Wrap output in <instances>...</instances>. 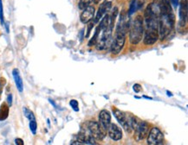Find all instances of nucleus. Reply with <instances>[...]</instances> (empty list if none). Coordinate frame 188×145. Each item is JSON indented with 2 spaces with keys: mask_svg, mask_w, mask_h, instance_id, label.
Returning a JSON list of instances; mask_svg holds the SVG:
<instances>
[{
  "mask_svg": "<svg viewBox=\"0 0 188 145\" xmlns=\"http://www.w3.org/2000/svg\"><path fill=\"white\" fill-rule=\"evenodd\" d=\"M175 24V16L172 13H160L159 22H158V30L159 36L161 40L165 39L169 34L172 32Z\"/></svg>",
  "mask_w": 188,
  "mask_h": 145,
  "instance_id": "obj_1",
  "label": "nucleus"
},
{
  "mask_svg": "<svg viewBox=\"0 0 188 145\" xmlns=\"http://www.w3.org/2000/svg\"><path fill=\"white\" fill-rule=\"evenodd\" d=\"M129 41L133 45L140 43L144 35L143 18L141 16H137L133 24L129 25Z\"/></svg>",
  "mask_w": 188,
  "mask_h": 145,
  "instance_id": "obj_2",
  "label": "nucleus"
},
{
  "mask_svg": "<svg viewBox=\"0 0 188 145\" xmlns=\"http://www.w3.org/2000/svg\"><path fill=\"white\" fill-rule=\"evenodd\" d=\"M113 112L115 115L116 120L119 122V124L123 127V129H125L127 132H131V130L133 129L132 128V124H131V116H128V114L122 112L121 110L114 108L113 109Z\"/></svg>",
  "mask_w": 188,
  "mask_h": 145,
  "instance_id": "obj_3",
  "label": "nucleus"
},
{
  "mask_svg": "<svg viewBox=\"0 0 188 145\" xmlns=\"http://www.w3.org/2000/svg\"><path fill=\"white\" fill-rule=\"evenodd\" d=\"M87 128H88L87 130L89 131L91 137H93L95 139L102 140L105 137V132H104L105 129H103L101 125L97 122L90 121L87 124Z\"/></svg>",
  "mask_w": 188,
  "mask_h": 145,
  "instance_id": "obj_4",
  "label": "nucleus"
},
{
  "mask_svg": "<svg viewBox=\"0 0 188 145\" xmlns=\"http://www.w3.org/2000/svg\"><path fill=\"white\" fill-rule=\"evenodd\" d=\"M112 41V28H107L102 30V35L101 38H98L96 42V49L97 50H104L110 47Z\"/></svg>",
  "mask_w": 188,
  "mask_h": 145,
  "instance_id": "obj_5",
  "label": "nucleus"
},
{
  "mask_svg": "<svg viewBox=\"0 0 188 145\" xmlns=\"http://www.w3.org/2000/svg\"><path fill=\"white\" fill-rule=\"evenodd\" d=\"M164 144V134L159 128H153L147 135V144L161 145Z\"/></svg>",
  "mask_w": 188,
  "mask_h": 145,
  "instance_id": "obj_6",
  "label": "nucleus"
},
{
  "mask_svg": "<svg viewBox=\"0 0 188 145\" xmlns=\"http://www.w3.org/2000/svg\"><path fill=\"white\" fill-rule=\"evenodd\" d=\"M134 138L136 141H141L143 139H145L148 135L149 132V125L146 122L143 121H140L138 124L136 125V127L134 128Z\"/></svg>",
  "mask_w": 188,
  "mask_h": 145,
  "instance_id": "obj_7",
  "label": "nucleus"
},
{
  "mask_svg": "<svg viewBox=\"0 0 188 145\" xmlns=\"http://www.w3.org/2000/svg\"><path fill=\"white\" fill-rule=\"evenodd\" d=\"M159 39V30L158 29L147 28L145 31V36L143 38V42L145 45L150 46L154 44Z\"/></svg>",
  "mask_w": 188,
  "mask_h": 145,
  "instance_id": "obj_8",
  "label": "nucleus"
},
{
  "mask_svg": "<svg viewBox=\"0 0 188 145\" xmlns=\"http://www.w3.org/2000/svg\"><path fill=\"white\" fill-rule=\"evenodd\" d=\"M108 136L114 141H119L122 138V131L120 127H118L115 124H110L109 127L107 128Z\"/></svg>",
  "mask_w": 188,
  "mask_h": 145,
  "instance_id": "obj_9",
  "label": "nucleus"
},
{
  "mask_svg": "<svg viewBox=\"0 0 188 145\" xmlns=\"http://www.w3.org/2000/svg\"><path fill=\"white\" fill-rule=\"evenodd\" d=\"M99 122L103 129L107 130L111 124V114L107 110H102L99 114Z\"/></svg>",
  "mask_w": 188,
  "mask_h": 145,
  "instance_id": "obj_10",
  "label": "nucleus"
},
{
  "mask_svg": "<svg viewBox=\"0 0 188 145\" xmlns=\"http://www.w3.org/2000/svg\"><path fill=\"white\" fill-rule=\"evenodd\" d=\"M83 11L81 14L80 16V19H81V22L82 24H89V22L91 21L94 17L95 15V7L94 6H88L87 8H85L84 10H82Z\"/></svg>",
  "mask_w": 188,
  "mask_h": 145,
  "instance_id": "obj_11",
  "label": "nucleus"
},
{
  "mask_svg": "<svg viewBox=\"0 0 188 145\" xmlns=\"http://www.w3.org/2000/svg\"><path fill=\"white\" fill-rule=\"evenodd\" d=\"M111 7H112V3L110 1H106L103 4H101V6L99 7L97 14H96V16H95V19L94 20L95 23L96 24L98 21H100L101 18H102V16H104L105 14H107L110 10Z\"/></svg>",
  "mask_w": 188,
  "mask_h": 145,
  "instance_id": "obj_12",
  "label": "nucleus"
},
{
  "mask_svg": "<svg viewBox=\"0 0 188 145\" xmlns=\"http://www.w3.org/2000/svg\"><path fill=\"white\" fill-rule=\"evenodd\" d=\"M179 5H180V22L185 24L187 18V0H181Z\"/></svg>",
  "mask_w": 188,
  "mask_h": 145,
  "instance_id": "obj_13",
  "label": "nucleus"
},
{
  "mask_svg": "<svg viewBox=\"0 0 188 145\" xmlns=\"http://www.w3.org/2000/svg\"><path fill=\"white\" fill-rule=\"evenodd\" d=\"M12 75H13V78H14V81H15V84L16 86V88L17 90L22 92L24 91V84H23V81H22V78L20 76V73L18 69H13L12 71Z\"/></svg>",
  "mask_w": 188,
  "mask_h": 145,
  "instance_id": "obj_14",
  "label": "nucleus"
},
{
  "mask_svg": "<svg viewBox=\"0 0 188 145\" xmlns=\"http://www.w3.org/2000/svg\"><path fill=\"white\" fill-rule=\"evenodd\" d=\"M99 27L101 28V31L110 27V18H109V15L108 14H105L104 16L101 18V23L99 24Z\"/></svg>",
  "mask_w": 188,
  "mask_h": 145,
  "instance_id": "obj_15",
  "label": "nucleus"
},
{
  "mask_svg": "<svg viewBox=\"0 0 188 145\" xmlns=\"http://www.w3.org/2000/svg\"><path fill=\"white\" fill-rule=\"evenodd\" d=\"M101 28L99 27V25L97 26V28L95 29V35L93 36L92 39L89 41V46L90 47H92V46H95L97 42V40L99 38V35H100V32H101Z\"/></svg>",
  "mask_w": 188,
  "mask_h": 145,
  "instance_id": "obj_16",
  "label": "nucleus"
},
{
  "mask_svg": "<svg viewBox=\"0 0 188 145\" xmlns=\"http://www.w3.org/2000/svg\"><path fill=\"white\" fill-rule=\"evenodd\" d=\"M117 15H118V8L117 7H115L113 9V11H112V14L111 16H109V18H110V27L113 29L114 27V24H115V19L117 17Z\"/></svg>",
  "mask_w": 188,
  "mask_h": 145,
  "instance_id": "obj_17",
  "label": "nucleus"
},
{
  "mask_svg": "<svg viewBox=\"0 0 188 145\" xmlns=\"http://www.w3.org/2000/svg\"><path fill=\"white\" fill-rule=\"evenodd\" d=\"M137 9V0H131L129 10H128V16H132Z\"/></svg>",
  "mask_w": 188,
  "mask_h": 145,
  "instance_id": "obj_18",
  "label": "nucleus"
},
{
  "mask_svg": "<svg viewBox=\"0 0 188 145\" xmlns=\"http://www.w3.org/2000/svg\"><path fill=\"white\" fill-rule=\"evenodd\" d=\"M92 2H93V0H80L78 7H79L80 10H84L85 8H87L88 6H90V4Z\"/></svg>",
  "mask_w": 188,
  "mask_h": 145,
  "instance_id": "obj_19",
  "label": "nucleus"
},
{
  "mask_svg": "<svg viewBox=\"0 0 188 145\" xmlns=\"http://www.w3.org/2000/svg\"><path fill=\"white\" fill-rule=\"evenodd\" d=\"M24 113H25V117H26L29 120H35V119H36L32 112H31V110H29L28 108L24 107Z\"/></svg>",
  "mask_w": 188,
  "mask_h": 145,
  "instance_id": "obj_20",
  "label": "nucleus"
},
{
  "mask_svg": "<svg viewBox=\"0 0 188 145\" xmlns=\"http://www.w3.org/2000/svg\"><path fill=\"white\" fill-rule=\"evenodd\" d=\"M30 129H31V131L32 132L33 135H36L37 133V122H36V119L35 120H30Z\"/></svg>",
  "mask_w": 188,
  "mask_h": 145,
  "instance_id": "obj_21",
  "label": "nucleus"
},
{
  "mask_svg": "<svg viewBox=\"0 0 188 145\" xmlns=\"http://www.w3.org/2000/svg\"><path fill=\"white\" fill-rule=\"evenodd\" d=\"M69 105H70V106L72 107V109H73L75 112H78V111H79V105H78L77 100H75V99H72V100H70Z\"/></svg>",
  "mask_w": 188,
  "mask_h": 145,
  "instance_id": "obj_22",
  "label": "nucleus"
},
{
  "mask_svg": "<svg viewBox=\"0 0 188 145\" xmlns=\"http://www.w3.org/2000/svg\"><path fill=\"white\" fill-rule=\"evenodd\" d=\"M0 23L2 25L4 24V9H3L2 0H0Z\"/></svg>",
  "mask_w": 188,
  "mask_h": 145,
  "instance_id": "obj_23",
  "label": "nucleus"
},
{
  "mask_svg": "<svg viewBox=\"0 0 188 145\" xmlns=\"http://www.w3.org/2000/svg\"><path fill=\"white\" fill-rule=\"evenodd\" d=\"M89 23H90V24H89V29H88V31H87L86 35H85V37H86V38H88V37H89V36H90V31H91V29L94 27V25H95V21H92V20L90 21Z\"/></svg>",
  "mask_w": 188,
  "mask_h": 145,
  "instance_id": "obj_24",
  "label": "nucleus"
},
{
  "mask_svg": "<svg viewBox=\"0 0 188 145\" xmlns=\"http://www.w3.org/2000/svg\"><path fill=\"white\" fill-rule=\"evenodd\" d=\"M133 89H134V91L136 93H139V92H141L142 87H141V86H140V84H134V87H133Z\"/></svg>",
  "mask_w": 188,
  "mask_h": 145,
  "instance_id": "obj_25",
  "label": "nucleus"
},
{
  "mask_svg": "<svg viewBox=\"0 0 188 145\" xmlns=\"http://www.w3.org/2000/svg\"><path fill=\"white\" fill-rule=\"evenodd\" d=\"M170 3L172 4L174 7L179 6V0H170Z\"/></svg>",
  "mask_w": 188,
  "mask_h": 145,
  "instance_id": "obj_26",
  "label": "nucleus"
},
{
  "mask_svg": "<svg viewBox=\"0 0 188 145\" xmlns=\"http://www.w3.org/2000/svg\"><path fill=\"white\" fill-rule=\"evenodd\" d=\"M15 143L17 145H24V141L22 139H20V138H16V140H15Z\"/></svg>",
  "mask_w": 188,
  "mask_h": 145,
  "instance_id": "obj_27",
  "label": "nucleus"
},
{
  "mask_svg": "<svg viewBox=\"0 0 188 145\" xmlns=\"http://www.w3.org/2000/svg\"><path fill=\"white\" fill-rule=\"evenodd\" d=\"M7 102H8L9 105H12V95L11 94H9L7 97Z\"/></svg>",
  "mask_w": 188,
  "mask_h": 145,
  "instance_id": "obj_28",
  "label": "nucleus"
},
{
  "mask_svg": "<svg viewBox=\"0 0 188 145\" xmlns=\"http://www.w3.org/2000/svg\"><path fill=\"white\" fill-rule=\"evenodd\" d=\"M166 93H167V96H169V97H172V92H170L169 91H167V92H166Z\"/></svg>",
  "mask_w": 188,
  "mask_h": 145,
  "instance_id": "obj_29",
  "label": "nucleus"
},
{
  "mask_svg": "<svg viewBox=\"0 0 188 145\" xmlns=\"http://www.w3.org/2000/svg\"><path fill=\"white\" fill-rule=\"evenodd\" d=\"M143 98H147V99H153V98H150V97H147V96H143Z\"/></svg>",
  "mask_w": 188,
  "mask_h": 145,
  "instance_id": "obj_30",
  "label": "nucleus"
}]
</instances>
